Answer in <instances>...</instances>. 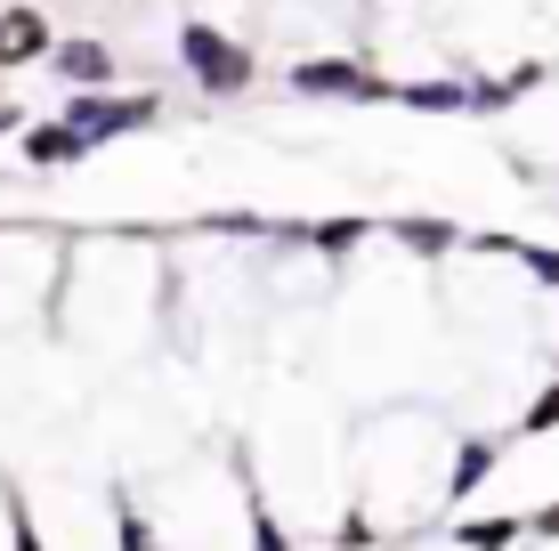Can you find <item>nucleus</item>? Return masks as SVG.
Masks as SVG:
<instances>
[{
    "label": "nucleus",
    "mask_w": 559,
    "mask_h": 551,
    "mask_svg": "<svg viewBox=\"0 0 559 551\" xmlns=\"http://www.w3.org/2000/svg\"><path fill=\"white\" fill-rule=\"evenodd\" d=\"M179 65H187V82H195L211 106H227V98H243V89H252L260 57H252V41H236L227 25L187 16V25H179Z\"/></svg>",
    "instance_id": "f257e3e1"
},
{
    "label": "nucleus",
    "mask_w": 559,
    "mask_h": 551,
    "mask_svg": "<svg viewBox=\"0 0 559 551\" xmlns=\"http://www.w3.org/2000/svg\"><path fill=\"white\" fill-rule=\"evenodd\" d=\"M57 113H66L90 146H106V139H130V130L163 122V89H73Z\"/></svg>",
    "instance_id": "f03ea898"
},
{
    "label": "nucleus",
    "mask_w": 559,
    "mask_h": 551,
    "mask_svg": "<svg viewBox=\"0 0 559 551\" xmlns=\"http://www.w3.org/2000/svg\"><path fill=\"white\" fill-rule=\"evenodd\" d=\"M284 82H293L300 98H333V106H397V82L373 73L365 57H300Z\"/></svg>",
    "instance_id": "7ed1b4c3"
},
{
    "label": "nucleus",
    "mask_w": 559,
    "mask_h": 551,
    "mask_svg": "<svg viewBox=\"0 0 559 551\" xmlns=\"http://www.w3.org/2000/svg\"><path fill=\"white\" fill-rule=\"evenodd\" d=\"M41 57H57V25L33 0H9V9H0V73H25V65H41Z\"/></svg>",
    "instance_id": "20e7f679"
},
{
    "label": "nucleus",
    "mask_w": 559,
    "mask_h": 551,
    "mask_svg": "<svg viewBox=\"0 0 559 551\" xmlns=\"http://www.w3.org/2000/svg\"><path fill=\"white\" fill-rule=\"evenodd\" d=\"M98 146L82 139V130L66 122V113H49V122H25V139H16V163L25 170H82Z\"/></svg>",
    "instance_id": "39448f33"
},
{
    "label": "nucleus",
    "mask_w": 559,
    "mask_h": 551,
    "mask_svg": "<svg viewBox=\"0 0 559 551\" xmlns=\"http://www.w3.org/2000/svg\"><path fill=\"white\" fill-rule=\"evenodd\" d=\"M49 73H57L66 89H114V49L98 41V33H57Z\"/></svg>",
    "instance_id": "423d86ee"
},
{
    "label": "nucleus",
    "mask_w": 559,
    "mask_h": 551,
    "mask_svg": "<svg viewBox=\"0 0 559 551\" xmlns=\"http://www.w3.org/2000/svg\"><path fill=\"white\" fill-rule=\"evenodd\" d=\"M390 236L406 243L414 260H447V252H462V243H471V236H462L454 219H438V212H406V219L390 227Z\"/></svg>",
    "instance_id": "0eeeda50"
},
{
    "label": "nucleus",
    "mask_w": 559,
    "mask_h": 551,
    "mask_svg": "<svg viewBox=\"0 0 559 551\" xmlns=\"http://www.w3.org/2000/svg\"><path fill=\"white\" fill-rule=\"evenodd\" d=\"M495 463H503V446H495V439H462V446H454V479H447V503H471L478 487L495 479Z\"/></svg>",
    "instance_id": "6e6552de"
},
{
    "label": "nucleus",
    "mask_w": 559,
    "mask_h": 551,
    "mask_svg": "<svg viewBox=\"0 0 559 551\" xmlns=\"http://www.w3.org/2000/svg\"><path fill=\"white\" fill-rule=\"evenodd\" d=\"M397 106H406V113H471V82H447V73H430V82H397Z\"/></svg>",
    "instance_id": "1a4fd4ad"
},
{
    "label": "nucleus",
    "mask_w": 559,
    "mask_h": 551,
    "mask_svg": "<svg viewBox=\"0 0 559 551\" xmlns=\"http://www.w3.org/2000/svg\"><path fill=\"white\" fill-rule=\"evenodd\" d=\"M527 536V519H462L454 527V551H511Z\"/></svg>",
    "instance_id": "9d476101"
},
{
    "label": "nucleus",
    "mask_w": 559,
    "mask_h": 551,
    "mask_svg": "<svg viewBox=\"0 0 559 551\" xmlns=\"http://www.w3.org/2000/svg\"><path fill=\"white\" fill-rule=\"evenodd\" d=\"M365 236H373V219H324V227H308V243H317L324 260H349Z\"/></svg>",
    "instance_id": "9b49d317"
},
{
    "label": "nucleus",
    "mask_w": 559,
    "mask_h": 551,
    "mask_svg": "<svg viewBox=\"0 0 559 551\" xmlns=\"http://www.w3.org/2000/svg\"><path fill=\"white\" fill-rule=\"evenodd\" d=\"M551 430H559V382H544V390H535V406L519 414V439H551Z\"/></svg>",
    "instance_id": "f8f14e48"
},
{
    "label": "nucleus",
    "mask_w": 559,
    "mask_h": 551,
    "mask_svg": "<svg viewBox=\"0 0 559 551\" xmlns=\"http://www.w3.org/2000/svg\"><path fill=\"white\" fill-rule=\"evenodd\" d=\"M252 551H293V536L276 527V511H267L260 495H252Z\"/></svg>",
    "instance_id": "ddd939ff"
},
{
    "label": "nucleus",
    "mask_w": 559,
    "mask_h": 551,
    "mask_svg": "<svg viewBox=\"0 0 559 551\" xmlns=\"http://www.w3.org/2000/svg\"><path fill=\"white\" fill-rule=\"evenodd\" d=\"M114 527H122V551H163V543H154V527H146L130 503H114Z\"/></svg>",
    "instance_id": "4468645a"
},
{
    "label": "nucleus",
    "mask_w": 559,
    "mask_h": 551,
    "mask_svg": "<svg viewBox=\"0 0 559 551\" xmlns=\"http://www.w3.org/2000/svg\"><path fill=\"white\" fill-rule=\"evenodd\" d=\"M519 268H527L535 284H559V252L551 243H519Z\"/></svg>",
    "instance_id": "2eb2a0df"
},
{
    "label": "nucleus",
    "mask_w": 559,
    "mask_h": 551,
    "mask_svg": "<svg viewBox=\"0 0 559 551\" xmlns=\"http://www.w3.org/2000/svg\"><path fill=\"white\" fill-rule=\"evenodd\" d=\"M527 536H535V543H559V503H535V511H527Z\"/></svg>",
    "instance_id": "dca6fc26"
},
{
    "label": "nucleus",
    "mask_w": 559,
    "mask_h": 551,
    "mask_svg": "<svg viewBox=\"0 0 559 551\" xmlns=\"http://www.w3.org/2000/svg\"><path fill=\"white\" fill-rule=\"evenodd\" d=\"M341 543H349V551L373 543V519H365V511H349V519H341Z\"/></svg>",
    "instance_id": "f3484780"
},
{
    "label": "nucleus",
    "mask_w": 559,
    "mask_h": 551,
    "mask_svg": "<svg viewBox=\"0 0 559 551\" xmlns=\"http://www.w3.org/2000/svg\"><path fill=\"white\" fill-rule=\"evenodd\" d=\"M25 122H33L25 106H9V98H0V139H25Z\"/></svg>",
    "instance_id": "a211bd4d"
},
{
    "label": "nucleus",
    "mask_w": 559,
    "mask_h": 551,
    "mask_svg": "<svg viewBox=\"0 0 559 551\" xmlns=\"http://www.w3.org/2000/svg\"><path fill=\"white\" fill-rule=\"evenodd\" d=\"M16 551H49L41 536H33V519H25V511H16Z\"/></svg>",
    "instance_id": "6ab92c4d"
}]
</instances>
